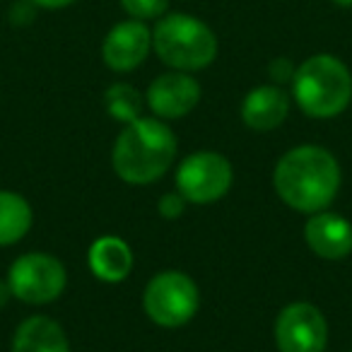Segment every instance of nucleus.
Listing matches in <instances>:
<instances>
[{
    "mask_svg": "<svg viewBox=\"0 0 352 352\" xmlns=\"http://www.w3.org/2000/svg\"><path fill=\"white\" fill-rule=\"evenodd\" d=\"M87 263L94 278L102 283L116 285L131 275L133 270V251L121 236H99L87 251Z\"/></svg>",
    "mask_w": 352,
    "mask_h": 352,
    "instance_id": "obj_13",
    "label": "nucleus"
},
{
    "mask_svg": "<svg viewBox=\"0 0 352 352\" xmlns=\"http://www.w3.org/2000/svg\"><path fill=\"white\" fill-rule=\"evenodd\" d=\"M147 107L162 121L184 118L201 102V85L191 73L171 70L155 78L147 87Z\"/></svg>",
    "mask_w": 352,
    "mask_h": 352,
    "instance_id": "obj_9",
    "label": "nucleus"
},
{
    "mask_svg": "<svg viewBox=\"0 0 352 352\" xmlns=\"http://www.w3.org/2000/svg\"><path fill=\"white\" fill-rule=\"evenodd\" d=\"M118 3L131 20L140 22L160 20L166 15V8H169V0H118Z\"/></svg>",
    "mask_w": 352,
    "mask_h": 352,
    "instance_id": "obj_17",
    "label": "nucleus"
},
{
    "mask_svg": "<svg viewBox=\"0 0 352 352\" xmlns=\"http://www.w3.org/2000/svg\"><path fill=\"white\" fill-rule=\"evenodd\" d=\"M104 104H107V111L111 118L121 121L123 126L135 118H140V109H142V97L133 85L126 82H116L104 92Z\"/></svg>",
    "mask_w": 352,
    "mask_h": 352,
    "instance_id": "obj_16",
    "label": "nucleus"
},
{
    "mask_svg": "<svg viewBox=\"0 0 352 352\" xmlns=\"http://www.w3.org/2000/svg\"><path fill=\"white\" fill-rule=\"evenodd\" d=\"M275 345L280 352H326L328 321L309 302H292L275 318Z\"/></svg>",
    "mask_w": 352,
    "mask_h": 352,
    "instance_id": "obj_8",
    "label": "nucleus"
},
{
    "mask_svg": "<svg viewBox=\"0 0 352 352\" xmlns=\"http://www.w3.org/2000/svg\"><path fill=\"white\" fill-rule=\"evenodd\" d=\"M289 94L280 85H261L251 89L241 102V121L251 131H275L289 113Z\"/></svg>",
    "mask_w": 352,
    "mask_h": 352,
    "instance_id": "obj_12",
    "label": "nucleus"
},
{
    "mask_svg": "<svg viewBox=\"0 0 352 352\" xmlns=\"http://www.w3.org/2000/svg\"><path fill=\"white\" fill-rule=\"evenodd\" d=\"M157 210H160V215L164 217V220H176V217H182L184 210H186V198L179 191L164 193L160 206H157Z\"/></svg>",
    "mask_w": 352,
    "mask_h": 352,
    "instance_id": "obj_18",
    "label": "nucleus"
},
{
    "mask_svg": "<svg viewBox=\"0 0 352 352\" xmlns=\"http://www.w3.org/2000/svg\"><path fill=\"white\" fill-rule=\"evenodd\" d=\"M234 182V169L230 160L220 152L203 150L193 152L176 169V191L186 198V203L210 206L230 193Z\"/></svg>",
    "mask_w": 352,
    "mask_h": 352,
    "instance_id": "obj_6",
    "label": "nucleus"
},
{
    "mask_svg": "<svg viewBox=\"0 0 352 352\" xmlns=\"http://www.w3.org/2000/svg\"><path fill=\"white\" fill-rule=\"evenodd\" d=\"M292 97L311 118L340 116L352 102L350 68L331 54L311 56L294 70Z\"/></svg>",
    "mask_w": 352,
    "mask_h": 352,
    "instance_id": "obj_3",
    "label": "nucleus"
},
{
    "mask_svg": "<svg viewBox=\"0 0 352 352\" xmlns=\"http://www.w3.org/2000/svg\"><path fill=\"white\" fill-rule=\"evenodd\" d=\"M176 160V135L162 118H135L118 133L111 166L131 186H150L171 169Z\"/></svg>",
    "mask_w": 352,
    "mask_h": 352,
    "instance_id": "obj_2",
    "label": "nucleus"
},
{
    "mask_svg": "<svg viewBox=\"0 0 352 352\" xmlns=\"http://www.w3.org/2000/svg\"><path fill=\"white\" fill-rule=\"evenodd\" d=\"M36 8H46V10H60V8L73 6L75 0H32Z\"/></svg>",
    "mask_w": 352,
    "mask_h": 352,
    "instance_id": "obj_21",
    "label": "nucleus"
},
{
    "mask_svg": "<svg viewBox=\"0 0 352 352\" xmlns=\"http://www.w3.org/2000/svg\"><path fill=\"white\" fill-rule=\"evenodd\" d=\"M10 297H12V292H10V285H8V280H6V283L0 280V309L10 302Z\"/></svg>",
    "mask_w": 352,
    "mask_h": 352,
    "instance_id": "obj_22",
    "label": "nucleus"
},
{
    "mask_svg": "<svg viewBox=\"0 0 352 352\" xmlns=\"http://www.w3.org/2000/svg\"><path fill=\"white\" fill-rule=\"evenodd\" d=\"M34 212L25 196L0 191V246H12L32 230Z\"/></svg>",
    "mask_w": 352,
    "mask_h": 352,
    "instance_id": "obj_15",
    "label": "nucleus"
},
{
    "mask_svg": "<svg viewBox=\"0 0 352 352\" xmlns=\"http://www.w3.org/2000/svg\"><path fill=\"white\" fill-rule=\"evenodd\" d=\"M304 241L318 258L340 261L352 254V225L338 212H314L304 225Z\"/></svg>",
    "mask_w": 352,
    "mask_h": 352,
    "instance_id": "obj_11",
    "label": "nucleus"
},
{
    "mask_svg": "<svg viewBox=\"0 0 352 352\" xmlns=\"http://www.w3.org/2000/svg\"><path fill=\"white\" fill-rule=\"evenodd\" d=\"M331 3H336L340 8H352V0H331Z\"/></svg>",
    "mask_w": 352,
    "mask_h": 352,
    "instance_id": "obj_23",
    "label": "nucleus"
},
{
    "mask_svg": "<svg viewBox=\"0 0 352 352\" xmlns=\"http://www.w3.org/2000/svg\"><path fill=\"white\" fill-rule=\"evenodd\" d=\"M152 49L171 70L196 73L217 58V36L203 20L186 12H171L157 20Z\"/></svg>",
    "mask_w": 352,
    "mask_h": 352,
    "instance_id": "obj_4",
    "label": "nucleus"
},
{
    "mask_svg": "<svg viewBox=\"0 0 352 352\" xmlns=\"http://www.w3.org/2000/svg\"><path fill=\"white\" fill-rule=\"evenodd\" d=\"M68 273L56 256L32 251L10 265L8 285L12 297L27 304H51L63 294Z\"/></svg>",
    "mask_w": 352,
    "mask_h": 352,
    "instance_id": "obj_7",
    "label": "nucleus"
},
{
    "mask_svg": "<svg viewBox=\"0 0 352 352\" xmlns=\"http://www.w3.org/2000/svg\"><path fill=\"white\" fill-rule=\"evenodd\" d=\"M12 352H70L63 326L49 316H30L12 338Z\"/></svg>",
    "mask_w": 352,
    "mask_h": 352,
    "instance_id": "obj_14",
    "label": "nucleus"
},
{
    "mask_svg": "<svg viewBox=\"0 0 352 352\" xmlns=\"http://www.w3.org/2000/svg\"><path fill=\"white\" fill-rule=\"evenodd\" d=\"M340 164L336 155L321 145H299L280 157L273 171L278 198L297 212L326 210L340 191Z\"/></svg>",
    "mask_w": 352,
    "mask_h": 352,
    "instance_id": "obj_1",
    "label": "nucleus"
},
{
    "mask_svg": "<svg viewBox=\"0 0 352 352\" xmlns=\"http://www.w3.org/2000/svg\"><path fill=\"white\" fill-rule=\"evenodd\" d=\"M294 70L297 68H294V63L289 58H275L273 63H270L268 73H270V78H273L275 85H285V82H292Z\"/></svg>",
    "mask_w": 352,
    "mask_h": 352,
    "instance_id": "obj_20",
    "label": "nucleus"
},
{
    "mask_svg": "<svg viewBox=\"0 0 352 352\" xmlns=\"http://www.w3.org/2000/svg\"><path fill=\"white\" fill-rule=\"evenodd\" d=\"M36 17V6L32 3V0H17V3H12L10 8V22L15 27H27L32 25Z\"/></svg>",
    "mask_w": 352,
    "mask_h": 352,
    "instance_id": "obj_19",
    "label": "nucleus"
},
{
    "mask_svg": "<svg viewBox=\"0 0 352 352\" xmlns=\"http://www.w3.org/2000/svg\"><path fill=\"white\" fill-rule=\"evenodd\" d=\"M152 51V32L145 22L126 20L109 30L102 44V58L113 73H131L145 63Z\"/></svg>",
    "mask_w": 352,
    "mask_h": 352,
    "instance_id": "obj_10",
    "label": "nucleus"
},
{
    "mask_svg": "<svg viewBox=\"0 0 352 352\" xmlns=\"http://www.w3.org/2000/svg\"><path fill=\"white\" fill-rule=\"evenodd\" d=\"M201 292L193 278L182 270H162L142 292V309L152 323L162 328H179L196 316Z\"/></svg>",
    "mask_w": 352,
    "mask_h": 352,
    "instance_id": "obj_5",
    "label": "nucleus"
}]
</instances>
